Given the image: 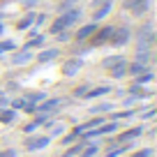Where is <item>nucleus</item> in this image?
Segmentation results:
<instances>
[{"instance_id": "1", "label": "nucleus", "mask_w": 157, "mask_h": 157, "mask_svg": "<svg viewBox=\"0 0 157 157\" xmlns=\"http://www.w3.org/2000/svg\"><path fill=\"white\" fill-rule=\"evenodd\" d=\"M83 5H74L69 7V10L60 12V14H56L53 19L49 21V28H46V35L49 37H53V35L63 33V30H74L81 21H83Z\"/></svg>"}, {"instance_id": "2", "label": "nucleus", "mask_w": 157, "mask_h": 157, "mask_svg": "<svg viewBox=\"0 0 157 157\" xmlns=\"http://www.w3.org/2000/svg\"><path fill=\"white\" fill-rule=\"evenodd\" d=\"M155 23L152 19H141V23L132 25V44L134 51H155Z\"/></svg>"}, {"instance_id": "3", "label": "nucleus", "mask_w": 157, "mask_h": 157, "mask_svg": "<svg viewBox=\"0 0 157 157\" xmlns=\"http://www.w3.org/2000/svg\"><path fill=\"white\" fill-rule=\"evenodd\" d=\"M116 7V0H90L88 2V16L93 23H102L104 19H109Z\"/></svg>"}, {"instance_id": "4", "label": "nucleus", "mask_w": 157, "mask_h": 157, "mask_svg": "<svg viewBox=\"0 0 157 157\" xmlns=\"http://www.w3.org/2000/svg\"><path fill=\"white\" fill-rule=\"evenodd\" d=\"M129 44H132V25L129 23H116L106 46H111V49H125Z\"/></svg>"}, {"instance_id": "5", "label": "nucleus", "mask_w": 157, "mask_h": 157, "mask_svg": "<svg viewBox=\"0 0 157 157\" xmlns=\"http://www.w3.org/2000/svg\"><path fill=\"white\" fill-rule=\"evenodd\" d=\"M120 10L141 21L152 12V0H123V2H120Z\"/></svg>"}, {"instance_id": "6", "label": "nucleus", "mask_w": 157, "mask_h": 157, "mask_svg": "<svg viewBox=\"0 0 157 157\" xmlns=\"http://www.w3.org/2000/svg\"><path fill=\"white\" fill-rule=\"evenodd\" d=\"M69 102H72L69 95L67 97H65V95H49L44 102L37 104V113H46V116H51V113H63V109L67 106Z\"/></svg>"}, {"instance_id": "7", "label": "nucleus", "mask_w": 157, "mask_h": 157, "mask_svg": "<svg viewBox=\"0 0 157 157\" xmlns=\"http://www.w3.org/2000/svg\"><path fill=\"white\" fill-rule=\"evenodd\" d=\"M113 25H116V23H104V25H97V30H95V33H93V37H90L88 42H86V46H88L90 51L106 46V44H109V39H111Z\"/></svg>"}, {"instance_id": "8", "label": "nucleus", "mask_w": 157, "mask_h": 157, "mask_svg": "<svg viewBox=\"0 0 157 157\" xmlns=\"http://www.w3.org/2000/svg\"><path fill=\"white\" fill-rule=\"evenodd\" d=\"M60 56H63V49H60V46H56V44H46L44 49L35 51L33 63H35V65H49V63H53V60H58Z\"/></svg>"}, {"instance_id": "9", "label": "nucleus", "mask_w": 157, "mask_h": 157, "mask_svg": "<svg viewBox=\"0 0 157 157\" xmlns=\"http://www.w3.org/2000/svg\"><path fill=\"white\" fill-rule=\"evenodd\" d=\"M33 58H35V51H28V49H16L12 51V53H7V65L10 67H28V65H33Z\"/></svg>"}, {"instance_id": "10", "label": "nucleus", "mask_w": 157, "mask_h": 157, "mask_svg": "<svg viewBox=\"0 0 157 157\" xmlns=\"http://www.w3.org/2000/svg\"><path fill=\"white\" fill-rule=\"evenodd\" d=\"M83 67H86L83 58H78V56H67V58L60 63V74H63L65 78H74Z\"/></svg>"}, {"instance_id": "11", "label": "nucleus", "mask_w": 157, "mask_h": 157, "mask_svg": "<svg viewBox=\"0 0 157 157\" xmlns=\"http://www.w3.org/2000/svg\"><path fill=\"white\" fill-rule=\"evenodd\" d=\"M51 146V139L46 136L44 132L42 134H30V136L23 139V150L25 152H39V150H46Z\"/></svg>"}, {"instance_id": "12", "label": "nucleus", "mask_w": 157, "mask_h": 157, "mask_svg": "<svg viewBox=\"0 0 157 157\" xmlns=\"http://www.w3.org/2000/svg\"><path fill=\"white\" fill-rule=\"evenodd\" d=\"M99 23H93V21H88V23H78L76 28L72 30V44H86L90 37H93V33L97 30Z\"/></svg>"}, {"instance_id": "13", "label": "nucleus", "mask_w": 157, "mask_h": 157, "mask_svg": "<svg viewBox=\"0 0 157 157\" xmlns=\"http://www.w3.org/2000/svg\"><path fill=\"white\" fill-rule=\"evenodd\" d=\"M113 93V86L111 83H93L88 88V93L83 95L81 102H95V99H102V97H109Z\"/></svg>"}, {"instance_id": "14", "label": "nucleus", "mask_w": 157, "mask_h": 157, "mask_svg": "<svg viewBox=\"0 0 157 157\" xmlns=\"http://www.w3.org/2000/svg\"><path fill=\"white\" fill-rule=\"evenodd\" d=\"M116 102H109V99H95V104L88 109V116H106V113L116 111Z\"/></svg>"}, {"instance_id": "15", "label": "nucleus", "mask_w": 157, "mask_h": 157, "mask_svg": "<svg viewBox=\"0 0 157 157\" xmlns=\"http://www.w3.org/2000/svg\"><path fill=\"white\" fill-rule=\"evenodd\" d=\"M35 14H37V10H25L23 14H21L19 19L14 21V30H16V33H25L28 28H33V23H35Z\"/></svg>"}, {"instance_id": "16", "label": "nucleus", "mask_w": 157, "mask_h": 157, "mask_svg": "<svg viewBox=\"0 0 157 157\" xmlns=\"http://www.w3.org/2000/svg\"><path fill=\"white\" fill-rule=\"evenodd\" d=\"M78 136H81V127H78V123H76V125H69L67 132H65L60 139H56V141L60 143V148H65V146H72V143H76Z\"/></svg>"}, {"instance_id": "17", "label": "nucleus", "mask_w": 157, "mask_h": 157, "mask_svg": "<svg viewBox=\"0 0 157 157\" xmlns=\"http://www.w3.org/2000/svg\"><path fill=\"white\" fill-rule=\"evenodd\" d=\"M46 42H49V35H46V33H39V35H35V37L25 39L23 44H21V49H28V51H39V49H44V46H46Z\"/></svg>"}, {"instance_id": "18", "label": "nucleus", "mask_w": 157, "mask_h": 157, "mask_svg": "<svg viewBox=\"0 0 157 157\" xmlns=\"http://www.w3.org/2000/svg\"><path fill=\"white\" fill-rule=\"evenodd\" d=\"M19 118H21V113L14 111V109H10V106L0 109V125H2V127H12V125H16V123H19Z\"/></svg>"}, {"instance_id": "19", "label": "nucleus", "mask_w": 157, "mask_h": 157, "mask_svg": "<svg viewBox=\"0 0 157 157\" xmlns=\"http://www.w3.org/2000/svg\"><path fill=\"white\" fill-rule=\"evenodd\" d=\"M127 56H123V53H111V56H104L102 60H99V69H111V67H116V65H120V63H127Z\"/></svg>"}, {"instance_id": "20", "label": "nucleus", "mask_w": 157, "mask_h": 157, "mask_svg": "<svg viewBox=\"0 0 157 157\" xmlns=\"http://www.w3.org/2000/svg\"><path fill=\"white\" fill-rule=\"evenodd\" d=\"M23 99H25V104H30V106H37L39 102H44L46 97H49V93L46 90H23Z\"/></svg>"}, {"instance_id": "21", "label": "nucleus", "mask_w": 157, "mask_h": 157, "mask_svg": "<svg viewBox=\"0 0 157 157\" xmlns=\"http://www.w3.org/2000/svg\"><path fill=\"white\" fill-rule=\"evenodd\" d=\"M67 127H69V125L67 123H65V120H63V118H58V120H56V123L53 125H51V127L49 129H46V136H49L51 139V141H53V139H60V136H63V134L65 132H67Z\"/></svg>"}, {"instance_id": "22", "label": "nucleus", "mask_w": 157, "mask_h": 157, "mask_svg": "<svg viewBox=\"0 0 157 157\" xmlns=\"http://www.w3.org/2000/svg\"><path fill=\"white\" fill-rule=\"evenodd\" d=\"M99 152H102V143H99V139H97V141L86 143L76 157H99Z\"/></svg>"}, {"instance_id": "23", "label": "nucleus", "mask_w": 157, "mask_h": 157, "mask_svg": "<svg viewBox=\"0 0 157 157\" xmlns=\"http://www.w3.org/2000/svg\"><path fill=\"white\" fill-rule=\"evenodd\" d=\"M148 69H152V65H143V63H136V60H127V78H134V76H139V74L148 72Z\"/></svg>"}, {"instance_id": "24", "label": "nucleus", "mask_w": 157, "mask_h": 157, "mask_svg": "<svg viewBox=\"0 0 157 157\" xmlns=\"http://www.w3.org/2000/svg\"><path fill=\"white\" fill-rule=\"evenodd\" d=\"M106 76L111 78V81H123V78H127V63H120V65H116V67L106 69Z\"/></svg>"}, {"instance_id": "25", "label": "nucleus", "mask_w": 157, "mask_h": 157, "mask_svg": "<svg viewBox=\"0 0 157 157\" xmlns=\"http://www.w3.org/2000/svg\"><path fill=\"white\" fill-rule=\"evenodd\" d=\"M90 86H93V81H81V83H76V86L72 88V93H69V99H78V102H81V99H83V95L88 93Z\"/></svg>"}, {"instance_id": "26", "label": "nucleus", "mask_w": 157, "mask_h": 157, "mask_svg": "<svg viewBox=\"0 0 157 157\" xmlns=\"http://www.w3.org/2000/svg\"><path fill=\"white\" fill-rule=\"evenodd\" d=\"M0 88L5 90L10 97H14V95H21V93H23V88H21V83L16 81V78H7L5 83H0Z\"/></svg>"}, {"instance_id": "27", "label": "nucleus", "mask_w": 157, "mask_h": 157, "mask_svg": "<svg viewBox=\"0 0 157 157\" xmlns=\"http://www.w3.org/2000/svg\"><path fill=\"white\" fill-rule=\"evenodd\" d=\"M19 49V44H16L14 39H5V37H0V60L5 58L7 53H12V51Z\"/></svg>"}, {"instance_id": "28", "label": "nucleus", "mask_w": 157, "mask_h": 157, "mask_svg": "<svg viewBox=\"0 0 157 157\" xmlns=\"http://www.w3.org/2000/svg\"><path fill=\"white\" fill-rule=\"evenodd\" d=\"M132 60L143 63V65H152V60H155V51H134Z\"/></svg>"}, {"instance_id": "29", "label": "nucleus", "mask_w": 157, "mask_h": 157, "mask_svg": "<svg viewBox=\"0 0 157 157\" xmlns=\"http://www.w3.org/2000/svg\"><path fill=\"white\" fill-rule=\"evenodd\" d=\"M132 81H134L136 86H150L152 81H155V69H148V72L139 74V76H134Z\"/></svg>"}, {"instance_id": "30", "label": "nucleus", "mask_w": 157, "mask_h": 157, "mask_svg": "<svg viewBox=\"0 0 157 157\" xmlns=\"http://www.w3.org/2000/svg\"><path fill=\"white\" fill-rule=\"evenodd\" d=\"M39 132V125L35 123V118H30V120H25L23 125H21V134H25V136H30V134H37Z\"/></svg>"}, {"instance_id": "31", "label": "nucleus", "mask_w": 157, "mask_h": 157, "mask_svg": "<svg viewBox=\"0 0 157 157\" xmlns=\"http://www.w3.org/2000/svg\"><path fill=\"white\" fill-rule=\"evenodd\" d=\"M81 148H83V146H81V143H72V146H65L63 148V152H60V155L58 157H76L78 155V152H81Z\"/></svg>"}, {"instance_id": "32", "label": "nucleus", "mask_w": 157, "mask_h": 157, "mask_svg": "<svg viewBox=\"0 0 157 157\" xmlns=\"http://www.w3.org/2000/svg\"><path fill=\"white\" fill-rule=\"evenodd\" d=\"M49 21H51V14H49V12H37V14H35V23H33V25H35L37 30H42Z\"/></svg>"}, {"instance_id": "33", "label": "nucleus", "mask_w": 157, "mask_h": 157, "mask_svg": "<svg viewBox=\"0 0 157 157\" xmlns=\"http://www.w3.org/2000/svg\"><path fill=\"white\" fill-rule=\"evenodd\" d=\"M81 2H86V0H58L56 2V12H65V10H69V7H74V5H81Z\"/></svg>"}, {"instance_id": "34", "label": "nucleus", "mask_w": 157, "mask_h": 157, "mask_svg": "<svg viewBox=\"0 0 157 157\" xmlns=\"http://www.w3.org/2000/svg\"><path fill=\"white\" fill-rule=\"evenodd\" d=\"M53 39H56V46H60V44H72V30H63V33L53 35Z\"/></svg>"}, {"instance_id": "35", "label": "nucleus", "mask_w": 157, "mask_h": 157, "mask_svg": "<svg viewBox=\"0 0 157 157\" xmlns=\"http://www.w3.org/2000/svg\"><path fill=\"white\" fill-rule=\"evenodd\" d=\"M88 53H90V49L86 44H72V49H69V56H78V58H83Z\"/></svg>"}, {"instance_id": "36", "label": "nucleus", "mask_w": 157, "mask_h": 157, "mask_svg": "<svg viewBox=\"0 0 157 157\" xmlns=\"http://www.w3.org/2000/svg\"><path fill=\"white\" fill-rule=\"evenodd\" d=\"M23 106H25V99H23V95H14V97L10 99V109H14V111H23Z\"/></svg>"}, {"instance_id": "37", "label": "nucleus", "mask_w": 157, "mask_h": 157, "mask_svg": "<svg viewBox=\"0 0 157 157\" xmlns=\"http://www.w3.org/2000/svg\"><path fill=\"white\" fill-rule=\"evenodd\" d=\"M37 2L39 0H19V5H21V10H35V7H37Z\"/></svg>"}, {"instance_id": "38", "label": "nucleus", "mask_w": 157, "mask_h": 157, "mask_svg": "<svg viewBox=\"0 0 157 157\" xmlns=\"http://www.w3.org/2000/svg\"><path fill=\"white\" fill-rule=\"evenodd\" d=\"M0 157H19V148H2Z\"/></svg>"}, {"instance_id": "39", "label": "nucleus", "mask_w": 157, "mask_h": 157, "mask_svg": "<svg viewBox=\"0 0 157 157\" xmlns=\"http://www.w3.org/2000/svg\"><path fill=\"white\" fill-rule=\"evenodd\" d=\"M10 95H7L5 93V90H2V88H0V109H5V106H10Z\"/></svg>"}, {"instance_id": "40", "label": "nucleus", "mask_w": 157, "mask_h": 157, "mask_svg": "<svg viewBox=\"0 0 157 157\" xmlns=\"http://www.w3.org/2000/svg\"><path fill=\"white\" fill-rule=\"evenodd\" d=\"M5 35V21H0V37Z\"/></svg>"}, {"instance_id": "41", "label": "nucleus", "mask_w": 157, "mask_h": 157, "mask_svg": "<svg viewBox=\"0 0 157 157\" xmlns=\"http://www.w3.org/2000/svg\"><path fill=\"white\" fill-rule=\"evenodd\" d=\"M7 16H10V14H7V12H2V10H0V21H5Z\"/></svg>"}, {"instance_id": "42", "label": "nucleus", "mask_w": 157, "mask_h": 157, "mask_svg": "<svg viewBox=\"0 0 157 157\" xmlns=\"http://www.w3.org/2000/svg\"><path fill=\"white\" fill-rule=\"evenodd\" d=\"M0 2H7V0H0Z\"/></svg>"}]
</instances>
